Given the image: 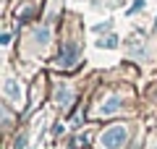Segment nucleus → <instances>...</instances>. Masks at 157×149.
<instances>
[{"label": "nucleus", "mask_w": 157, "mask_h": 149, "mask_svg": "<svg viewBox=\"0 0 157 149\" xmlns=\"http://www.w3.org/2000/svg\"><path fill=\"white\" fill-rule=\"evenodd\" d=\"M126 139H128V131H126L123 126H113V128H107V131L102 133L100 141H102L105 149H121Z\"/></svg>", "instance_id": "obj_1"}, {"label": "nucleus", "mask_w": 157, "mask_h": 149, "mask_svg": "<svg viewBox=\"0 0 157 149\" xmlns=\"http://www.w3.org/2000/svg\"><path fill=\"white\" fill-rule=\"evenodd\" d=\"M73 63H76V47H73V44H66V50L60 52V60H58V66L68 68V66H73Z\"/></svg>", "instance_id": "obj_2"}, {"label": "nucleus", "mask_w": 157, "mask_h": 149, "mask_svg": "<svg viewBox=\"0 0 157 149\" xmlns=\"http://www.w3.org/2000/svg\"><path fill=\"white\" fill-rule=\"evenodd\" d=\"M121 105H123V102H121L118 97H110V102H105V105L100 107V113H102V115H110V113L121 110Z\"/></svg>", "instance_id": "obj_3"}, {"label": "nucleus", "mask_w": 157, "mask_h": 149, "mask_svg": "<svg viewBox=\"0 0 157 149\" xmlns=\"http://www.w3.org/2000/svg\"><path fill=\"white\" fill-rule=\"evenodd\" d=\"M58 102H60V105H68V102H71V92H68V89H60V92H58Z\"/></svg>", "instance_id": "obj_4"}, {"label": "nucleus", "mask_w": 157, "mask_h": 149, "mask_svg": "<svg viewBox=\"0 0 157 149\" xmlns=\"http://www.w3.org/2000/svg\"><path fill=\"white\" fill-rule=\"evenodd\" d=\"M6 92L11 94V97H18V86H16V81H8V84H6Z\"/></svg>", "instance_id": "obj_5"}, {"label": "nucleus", "mask_w": 157, "mask_h": 149, "mask_svg": "<svg viewBox=\"0 0 157 149\" xmlns=\"http://www.w3.org/2000/svg\"><path fill=\"white\" fill-rule=\"evenodd\" d=\"M118 39L115 37H107V39H100V47H115Z\"/></svg>", "instance_id": "obj_6"}]
</instances>
